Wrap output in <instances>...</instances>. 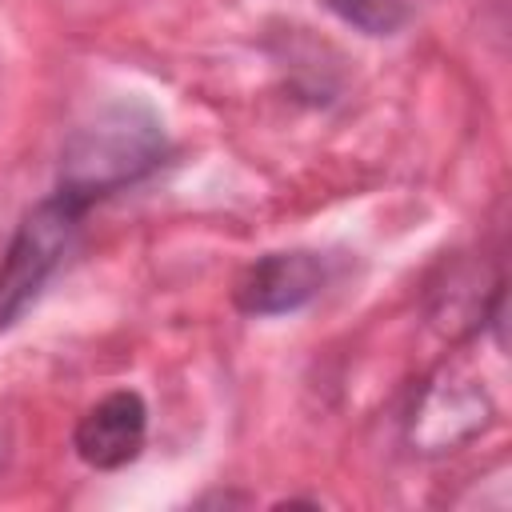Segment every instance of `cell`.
<instances>
[{
  "mask_svg": "<svg viewBox=\"0 0 512 512\" xmlns=\"http://www.w3.org/2000/svg\"><path fill=\"white\" fill-rule=\"evenodd\" d=\"M144 432H148V408H144L140 392L120 388V392H108L104 400H96L76 420L72 444H76L84 464L112 472V468H124L128 460L140 456Z\"/></svg>",
  "mask_w": 512,
  "mask_h": 512,
  "instance_id": "cell-4",
  "label": "cell"
},
{
  "mask_svg": "<svg viewBox=\"0 0 512 512\" xmlns=\"http://www.w3.org/2000/svg\"><path fill=\"white\" fill-rule=\"evenodd\" d=\"M84 212L88 208L80 200H72L68 192H56L52 200L36 204L24 216L20 232L8 244L4 264H0V328H8L28 308V300H36L44 280L60 268Z\"/></svg>",
  "mask_w": 512,
  "mask_h": 512,
  "instance_id": "cell-2",
  "label": "cell"
},
{
  "mask_svg": "<svg viewBox=\"0 0 512 512\" xmlns=\"http://www.w3.org/2000/svg\"><path fill=\"white\" fill-rule=\"evenodd\" d=\"M320 288L324 260L316 252H268L240 272L232 300L244 316H284L304 308Z\"/></svg>",
  "mask_w": 512,
  "mask_h": 512,
  "instance_id": "cell-3",
  "label": "cell"
},
{
  "mask_svg": "<svg viewBox=\"0 0 512 512\" xmlns=\"http://www.w3.org/2000/svg\"><path fill=\"white\" fill-rule=\"evenodd\" d=\"M164 156V136L148 112L112 108L96 124L76 128L64 144L60 164V192L80 200L84 208L120 184L140 180Z\"/></svg>",
  "mask_w": 512,
  "mask_h": 512,
  "instance_id": "cell-1",
  "label": "cell"
},
{
  "mask_svg": "<svg viewBox=\"0 0 512 512\" xmlns=\"http://www.w3.org/2000/svg\"><path fill=\"white\" fill-rule=\"evenodd\" d=\"M328 8L368 36H392L408 20V0H328Z\"/></svg>",
  "mask_w": 512,
  "mask_h": 512,
  "instance_id": "cell-5",
  "label": "cell"
}]
</instances>
